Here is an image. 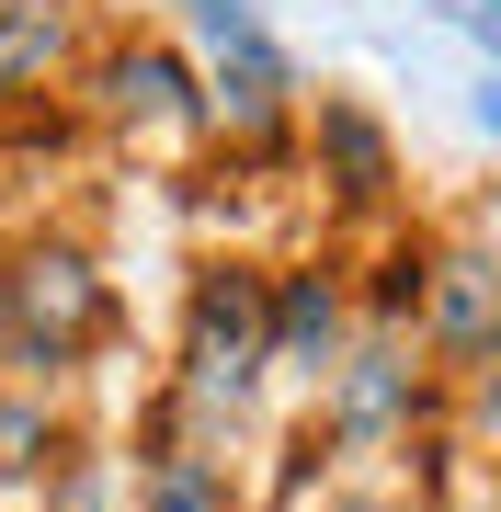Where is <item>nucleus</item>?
<instances>
[{
    "mask_svg": "<svg viewBox=\"0 0 501 512\" xmlns=\"http://www.w3.org/2000/svg\"><path fill=\"white\" fill-rule=\"evenodd\" d=\"M251 353H262V342H251V296H240V285H217V296H205V376L240 387V376H251Z\"/></svg>",
    "mask_w": 501,
    "mask_h": 512,
    "instance_id": "obj_2",
    "label": "nucleus"
},
{
    "mask_svg": "<svg viewBox=\"0 0 501 512\" xmlns=\"http://www.w3.org/2000/svg\"><path fill=\"white\" fill-rule=\"evenodd\" d=\"M114 92H126V114L149 103V114H194V92H183V69H171V57H126V80H114Z\"/></svg>",
    "mask_w": 501,
    "mask_h": 512,
    "instance_id": "obj_4",
    "label": "nucleus"
},
{
    "mask_svg": "<svg viewBox=\"0 0 501 512\" xmlns=\"http://www.w3.org/2000/svg\"><path fill=\"white\" fill-rule=\"evenodd\" d=\"M274 342H285V353H319V342H331V285H285Z\"/></svg>",
    "mask_w": 501,
    "mask_h": 512,
    "instance_id": "obj_3",
    "label": "nucleus"
},
{
    "mask_svg": "<svg viewBox=\"0 0 501 512\" xmlns=\"http://www.w3.org/2000/svg\"><path fill=\"white\" fill-rule=\"evenodd\" d=\"M194 35L217 46V80L240 92V114H274V92H285V57H274V35L251 23V0H194Z\"/></svg>",
    "mask_w": 501,
    "mask_h": 512,
    "instance_id": "obj_1",
    "label": "nucleus"
},
{
    "mask_svg": "<svg viewBox=\"0 0 501 512\" xmlns=\"http://www.w3.org/2000/svg\"><path fill=\"white\" fill-rule=\"evenodd\" d=\"M160 512H205V490H194V478H171V490H160Z\"/></svg>",
    "mask_w": 501,
    "mask_h": 512,
    "instance_id": "obj_5",
    "label": "nucleus"
}]
</instances>
